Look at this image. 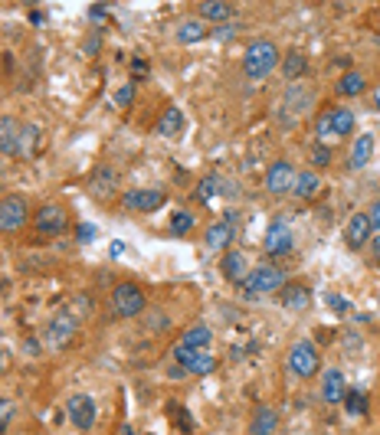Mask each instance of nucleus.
Here are the masks:
<instances>
[{"label": "nucleus", "mask_w": 380, "mask_h": 435, "mask_svg": "<svg viewBox=\"0 0 380 435\" xmlns=\"http://www.w3.org/2000/svg\"><path fill=\"white\" fill-rule=\"evenodd\" d=\"M168 327H170L168 315H161V311H154V308H151V318H148V330H154V334H164Z\"/></svg>", "instance_id": "c9c22d12"}, {"label": "nucleus", "mask_w": 380, "mask_h": 435, "mask_svg": "<svg viewBox=\"0 0 380 435\" xmlns=\"http://www.w3.org/2000/svg\"><path fill=\"white\" fill-rule=\"evenodd\" d=\"M0 151L7 154V157L20 154V125L10 115H4V121H0Z\"/></svg>", "instance_id": "6ab92c4d"}, {"label": "nucleus", "mask_w": 380, "mask_h": 435, "mask_svg": "<svg viewBox=\"0 0 380 435\" xmlns=\"http://www.w3.org/2000/svg\"><path fill=\"white\" fill-rule=\"evenodd\" d=\"M26 223H30V203H26V196L7 194L0 200V229L4 233H16Z\"/></svg>", "instance_id": "423d86ee"}, {"label": "nucleus", "mask_w": 380, "mask_h": 435, "mask_svg": "<svg viewBox=\"0 0 380 435\" xmlns=\"http://www.w3.org/2000/svg\"><path fill=\"white\" fill-rule=\"evenodd\" d=\"M374 157V135H361L354 137V145H351V154H348V167L351 170H361L367 167Z\"/></svg>", "instance_id": "dca6fc26"}, {"label": "nucleus", "mask_w": 380, "mask_h": 435, "mask_svg": "<svg viewBox=\"0 0 380 435\" xmlns=\"http://www.w3.org/2000/svg\"><path fill=\"white\" fill-rule=\"evenodd\" d=\"M217 370V357L207 354V350H197V357L190 360V367H187V373H197V377H207V373Z\"/></svg>", "instance_id": "7c9ffc66"}, {"label": "nucleus", "mask_w": 380, "mask_h": 435, "mask_svg": "<svg viewBox=\"0 0 380 435\" xmlns=\"http://www.w3.org/2000/svg\"><path fill=\"white\" fill-rule=\"evenodd\" d=\"M289 367L295 377L312 379L318 370H322V357H318V347L312 340H295L289 350Z\"/></svg>", "instance_id": "39448f33"}, {"label": "nucleus", "mask_w": 380, "mask_h": 435, "mask_svg": "<svg viewBox=\"0 0 380 435\" xmlns=\"http://www.w3.org/2000/svg\"><path fill=\"white\" fill-rule=\"evenodd\" d=\"M220 190H230L227 187V180L220 177V174H207V177L197 184V190H194V196H197V203H210L213 196L220 194Z\"/></svg>", "instance_id": "a878e982"}, {"label": "nucleus", "mask_w": 380, "mask_h": 435, "mask_svg": "<svg viewBox=\"0 0 380 435\" xmlns=\"http://www.w3.org/2000/svg\"><path fill=\"white\" fill-rule=\"evenodd\" d=\"M279 301H282V308H289V311H302V308L312 305V291H308L305 285L289 282L282 291H279Z\"/></svg>", "instance_id": "a211bd4d"}, {"label": "nucleus", "mask_w": 380, "mask_h": 435, "mask_svg": "<svg viewBox=\"0 0 380 435\" xmlns=\"http://www.w3.org/2000/svg\"><path fill=\"white\" fill-rule=\"evenodd\" d=\"M131 69H135V75H148V63H145V59H131Z\"/></svg>", "instance_id": "49530a36"}, {"label": "nucleus", "mask_w": 380, "mask_h": 435, "mask_svg": "<svg viewBox=\"0 0 380 435\" xmlns=\"http://www.w3.org/2000/svg\"><path fill=\"white\" fill-rule=\"evenodd\" d=\"M131 102H135V85L128 82V85H122V89L115 92V105H118V108H128Z\"/></svg>", "instance_id": "e433bc0d"}, {"label": "nucleus", "mask_w": 380, "mask_h": 435, "mask_svg": "<svg viewBox=\"0 0 380 435\" xmlns=\"http://www.w3.org/2000/svg\"><path fill=\"white\" fill-rule=\"evenodd\" d=\"M76 330H79V318H76L73 311H59L46 327V344L53 347V350H66V347L76 340Z\"/></svg>", "instance_id": "0eeeda50"}, {"label": "nucleus", "mask_w": 380, "mask_h": 435, "mask_svg": "<svg viewBox=\"0 0 380 435\" xmlns=\"http://www.w3.org/2000/svg\"><path fill=\"white\" fill-rule=\"evenodd\" d=\"M69 226H73V219H69L66 206H59V203H46V206H40L33 213V229L40 236H46V239L69 233Z\"/></svg>", "instance_id": "20e7f679"}, {"label": "nucleus", "mask_w": 380, "mask_h": 435, "mask_svg": "<svg viewBox=\"0 0 380 435\" xmlns=\"http://www.w3.org/2000/svg\"><path fill=\"white\" fill-rule=\"evenodd\" d=\"M364 89H367V79L357 73V69H348V73L338 79V95H344V98L364 95Z\"/></svg>", "instance_id": "393cba45"}, {"label": "nucleus", "mask_w": 380, "mask_h": 435, "mask_svg": "<svg viewBox=\"0 0 380 435\" xmlns=\"http://www.w3.org/2000/svg\"><path fill=\"white\" fill-rule=\"evenodd\" d=\"M203 40H207V23L203 20H184L178 26V43H184V46H194V43Z\"/></svg>", "instance_id": "bb28decb"}, {"label": "nucleus", "mask_w": 380, "mask_h": 435, "mask_svg": "<svg viewBox=\"0 0 380 435\" xmlns=\"http://www.w3.org/2000/svg\"><path fill=\"white\" fill-rule=\"evenodd\" d=\"M328 308H332L334 315H348V311H351L348 298H341V295H328Z\"/></svg>", "instance_id": "4c0bfd02"}, {"label": "nucleus", "mask_w": 380, "mask_h": 435, "mask_svg": "<svg viewBox=\"0 0 380 435\" xmlns=\"http://www.w3.org/2000/svg\"><path fill=\"white\" fill-rule=\"evenodd\" d=\"M220 272H223V278L233 285H246V278H250V262H246L243 252H223V258H220Z\"/></svg>", "instance_id": "f8f14e48"}, {"label": "nucleus", "mask_w": 380, "mask_h": 435, "mask_svg": "<svg viewBox=\"0 0 380 435\" xmlns=\"http://www.w3.org/2000/svg\"><path fill=\"white\" fill-rule=\"evenodd\" d=\"M344 396H348V383H344V373L341 370H324L322 373V399L328 406H338L344 403Z\"/></svg>", "instance_id": "ddd939ff"}, {"label": "nucleus", "mask_w": 380, "mask_h": 435, "mask_svg": "<svg viewBox=\"0 0 380 435\" xmlns=\"http://www.w3.org/2000/svg\"><path fill=\"white\" fill-rule=\"evenodd\" d=\"M10 419H14V403L4 399V403H0V429H4V432L10 429Z\"/></svg>", "instance_id": "58836bf2"}, {"label": "nucleus", "mask_w": 380, "mask_h": 435, "mask_svg": "<svg viewBox=\"0 0 380 435\" xmlns=\"http://www.w3.org/2000/svg\"><path fill=\"white\" fill-rule=\"evenodd\" d=\"M233 36H236V26H233V23L220 26V30L213 33V40H217V43H227V40H233Z\"/></svg>", "instance_id": "ea45409f"}, {"label": "nucleus", "mask_w": 380, "mask_h": 435, "mask_svg": "<svg viewBox=\"0 0 380 435\" xmlns=\"http://www.w3.org/2000/svg\"><path fill=\"white\" fill-rule=\"evenodd\" d=\"M118 435H135V429H131V426H125V429H122V432H118Z\"/></svg>", "instance_id": "09e8293b"}, {"label": "nucleus", "mask_w": 380, "mask_h": 435, "mask_svg": "<svg viewBox=\"0 0 380 435\" xmlns=\"http://www.w3.org/2000/svg\"><path fill=\"white\" fill-rule=\"evenodd\" d=\"M89 14H92V20H102V16H106V7H92Z\"/></svg>", "instance_id": "de8ad7c7"}, {"label": "nucleus", "mask_w": 380, "mask_h": 435, "mask_svg": "<svg viewBox=\"0 0 380 435\" xmlns=\"http://www.w3.org/2000/svg\"><path fill=\"white\" fill-rule=\"evenodd\" d=\"M96 239V226L92 223H79V242H92Z\"/></svg>", "instance_id": "a19ab883"}, {"label": "nucleus", "mask_w": 380, "mask_h": 435, "mask_svg": "<svg viewBox=\"0 0 380 435\" xmlns=\"http://www.w3.org/2000/svg\"><path fill=\"white\" fill-rule=\"evenodd\" d=\"M112 308L118 318H138L148 311V295L138 282H118L112 288Z\"/></svg>", "instance_id": "f03ea898"}, {"label": "nucleus", "mask_w": 380, "mask_h": 435, "mask_svg": "<svg viewBox=\"0 0 380 435\" xmlns=\"http://www.w3.org/2000/svg\"><path fill=\"white\" fill-rule=\"evenodd\" d=\"M275 65H279V46H275L272 40H256L246 46L243 73L250 75V79H266Z\"/></svg>", "instance_id": "f257e3e1"}, {"label": "nucleus", "mask_w": 380, "mask_h": 435, "mask_svg": "<svg viewBox=\"0 0 380 435\" xmlns=\"http://www.w3.org/2000/svg\"><path fill=\"white\" fill-rule=\"evenodd\" d=\"M275 429H279V412H275L272 406H259L256 416H252L250 432L252 435H275Z\"/></svg>", "instance_id": "412c9836"}, {"label": "nucleus", "mask_w": 380, "mask_h": 435, "mask_svg": "<svg viewBox=\"0 0 380 435\" xmlns=\"http://www.w3.org/2000/svg\"><path fill=\"white\" fill-rule=\"evenodd\" d=\"M30 23L33 26H43V23H46V14H43V10H30Z\"/></svg>", "instance_id": "a18cd8bd"}, {"label": "nucleus", "mask_w": 380, "mask_h": 435, "mask_svg": "<svg viewBox=\"0 0 380 435\" xmlns=\"http://www.w3.org/2000/svg\"><path fill=\"white\" fill-rule=\"evenodd\" d=\"M344 409L351 412V416H364L367 412V396L361 393V389H348V396H344Z\"/></svg>", "instance_id": "473e14b6"}, {"label": "nucleus", "mask_w": 380, "mask_h": 435, "mask_svg": "<svg viewBox=\"0 0 380 435\" xmlns=\"http://www.w3.org/2000/svg\"><path fill=\"white\" fill-rule=\"evenodd\" d=\"M36 147H40V128H36L33 121H24V125H20V154H24V157H33Z\"/></svg>", "instance_id": "c85d7f7f"}, {"label": "nucleus", "mask_w": 380, "mask_h": 435, "mask_svg": "<svg viewBox=\"0 0 380 435\" xmlns=\"http://www.w3.org/2000/svg\"><path fill=\"white\" fill-rule=\"evenodd\" d=\"M190 229H194V213L178 210L174 216H170V233H174V236H187Z\"/></svg>", "instance_id": "72a5a7b5"}, {"label": "nucleus", "mask_w": 380, "mask_h": 435, "mask_svg": "<svg viewBox=\"0 0 380 435\" xmlns=\"http://www.w3.org/2000/svg\"><path fill=\"white\" fill-rule=\"evenodd\" d=\"M168 416H170V422H174V426H180V432H184V435L194 432V419H190V412H187L184 406L168 403Z\"/></svg>", "instance_id": "2f4dec72"}, {"label": "nucleus", "mask_w": 380, "mask_h": 435, "mask_svg": "<svg viewBox=\"0 0 380 435\" xmlns=\"http://www.w3.org/2000/svg\"><path fill=\"white\" fill-rule=\"evenodd\" d=\"M230 239H233V226H230V223L207 226V236H203V242H207V249H210V252L230 249Z\"/></svg>", "instance_id": "aec40b11"}, {"label": "nucleus", "mask_w": 380, "mask_h": 435, "mask_svg": "<svg viewBox=\"0 0 380 435\" xmlns=\"http://www.w3.org/2000/svg\"><path fill=\"white\" fill-rule=\"evenodd\" d=\"M115 187H118V174L112 167H98L89 177V194L98 196V200H108L115 194Z\"/></svg>", "instance_id": "2eb2a0df"}, {"label": "nucleus", "mask_w": 380, "mask_h": 435, "mask_svg": "<svg viewBox=\"0 0 380 435\" xmlns=\"http://www.w3.org/2000/svg\"><path fill=\"white\" fill-rule=\"evenodd\" d=\"M374 249H377V262H380V239H377V246H374Z\"/></svg>", "instance_id": "3c124183"}, {"label": "nucleus", "mask_w": 380, "mask_h": 435, "mask_svg": "<svg viewBox=\"0 0 380 435\" xmlns=\"http://www.w3.org/2000/svg\"><path fill=\"white\" fill-rule=\"evenodd\" d=\"M374 105H377V108H380V89H377V92H374Z\"/></svg>", "instance_id": "8fccbe9b"}, {"label": "nucleus", "mask_w": 380, "mask_h": 435, "mask_svg": "<svg viewBox=\"0 0 380 435\" xmlns=\"http://www.w3.org/2000/svg\"><path fill=\"white\" fill-rule=\"evenodd\" d=\"M266 252L269 256H285V252H292V246H295V239H292V229L282 223V219H275L272 226H269L266 233Z\"/></svg>", "instance_id": "4468645a"}, {"label": "nucleus", "mask_w": 380, "mask_h": 435, "mask_svg": "<svg viewBox=\"0 0 380 435\" xmlns=\"http://www.w3.org/2000/svg\"><path fill=\"white\" fill-rule=\"evenodd\" d=\"M180 125H184V115H180V108H164V115H161V121H158V135H164V137H174L180 131Z\"/></svg>", "instance_id": "c756f323"}, {"label": "nucleus", "mask_w": 380, "mask_h": 435, "mask_svg": "<svg viewBox=\"0 0 380 435\" xmlns=\"http://www.w3.org/2000/svg\"><path fill=\"white\" fill-rule=\"evenodd\" d=\"M371 226H374V233H380V200H374V206H371Z\"/></svg>", "instance_id": "79ce46f5"}, {"label": "nucleus", "mask_w": 380, "mask_h": 435, "mask_svg": "<svg viewBox=\"0 0 380 435\" xmlns=\"http://www.w3.org/2000/svg\"><path fill=\"white\" fill-rule=\"evenodd\" d=\"M96 399L92 396H69V403H66V416H69V422H73L79 432H89L92 426H96Z\"/></svg>", "instance_id": "6e6552de"}, {"label": "nucleus", "mask_w": 380, "mask_h": 435, "mask_svg": "<svg viewBox=\"0 0 380 435\" xmlns=\"http://www.w3.org/2000/svg\"><path fill=\"white\" fill-rule=\"evenodd\" d=\"M200 16H203V20H210V23L227 26L230 20L236 16V7H233V4H223V0H203V4H200Z\"/></svg>", "instance_id": "f3484780"}, {"label": "nucleus", "mask_w": 380, "mask_h": 435, "mask_svg": "<svg viewBox=\"0 0 380 435\" xmlns=\"http://www.w3.org/2000/svg\"><path fill=\"white\" fill-rule=\"evenodd\" d=\"M318 187H322V177H318V170H302L299 177H295V187H292V194L295 200H312L318 194Z\"/></svg>", "instance_id": "5701e85b"}, {"label": "nucleus", "mask_w": 380, "mask_h": 435, "mask_svg": "<svg viewBox=\"0 0 380 435\" xmlns=\"http://www.w3.org/2000/svg\"><path fill=\"white\" fill-rule=\"evenodd\" d=\"M285 272L279 266H272V262H262V266H256L250 272V278H246L243 291L250 295V298H256V295H269V291H282L285 288Z\"/></svg>", "instance_id": "7ed1b4c3"}, {"label": "nucleus", "mask_w": 380, "mask_h": 435, "mask_svg": "<svg viewBox=\"0 0 380 435\" xmlns=\"http://www.w3.org/2000/svg\"><path fill=\"white\" fill-rule=\"evenodd\" d=\"M213 340V330L207 327V324H190V327L180 334V344L190 347V350H207Z\"/></svg>", "instance_id": "4be33fe9"}, {"label": "nucleus", "mask_w": 380, "mask_h": 435, "mask_svg": "<svg viewBox=\"0 0 380 435\" xmlns=\"http://www.w3.org/2000/svg\"><path fill=\"white\" fill-rule=\"evenodd\" d=\"M354 131V112L351 108H332V137H348Z\"/></svg>", "instance_id": "cd10ccee"}, {"label": "nucleus", "mask_w": 380, "mask_h": 435, "mask_svg": "<svg viewBox=\"0 0 380 435\" xmlns=\"http://www.w3.org/2000/svg\"><path fill=\"white\" fill-rule=\"evenodd\" d=\"M40 350H43V347L36 344V340H24V354H30V357H40Z\"/></svg>", "instance_id": "37998d69"}, {"label": "nucleus", "mask_w": 380, "mask_h": 435, "mask_svg": "<svg viewBox=\"0 0 380 435\" xmlns=\"http://www.w3.org/2000/svg\"><path fill=\"white\" fill-rule=\"evenodd\" d=\"M328 164H332V147L324 145V141H318V145L312 147V170L328 167Z\"/></svg>", "instance_id": "f704fd0d"}, {"label": "nucleus", "mask_w": 380, "mask_h": 435, "mask_svg": "<svg viewBox=\"0 0 380 435\" xmlns=\"http://www.w3.org/2000/svg\"><path fill=\"white\" fill-rule=\"evenodd\" d=\"M295 167H292L289 161H275L272 167L266 170V190L272 196H285V194H292V187H295Z\"/></svg>", "instance_id": "1a4fd4ad"}, {"label": "nucleus", "mask_w": 380, "mask_h": 435, "mask_svg": "<svg viewBox=\"0 0 380 435\" xmlns=\"http://www.w3.org/2000/svg\"><path fill=\"white\" fill-rule=\"evenodd\" d=\"M308 73V56L305 53H299V49H289L282 56V75L289 82H295V79H302V75Z\"/></svg>", "instance_id": "b1692460"}, {"label": "nucleus", "mask_w": 380, "mask_h": 435, "mask_svg": "<svg viewBox=\"0 0 380 435\" xmlns=\"http://www.w3.org/2000/svg\"><path fill=\"white\" fill-rule=\"evenodd\" d=\"M108 252H112V258H122L128 249H125V242H118V239H115L112 246H108Z\"/></svg>", "instance_id": "c03bdc74"}, {"label": "nucleus", "mask_w": 380, "mask_h": 435, "mask_svg": "<svg viewBox=\"0 0 380 435\" xmlns=\"http://www.w3.org/2000/svg\"><path fill=\"white\" fill-rule=\"evenodd\" d=\"M374 236V226H371V216L367 213H351L348 226H344V242L351 249H364L367 242Z\"/></svg>", "instance_id": "9b49d317"}, {"label": "nucleus", "mask_w": 380, "mask_h": 435, "mask_svg": "<svg viewBox=\"0 0 380 435\" xmlns=\"http://www.w3.org/2000/svg\"><path fill=\"white\" fill-rule=\"evenodd\" d=\"M122 203L131 213H154L164 206V194L161 190H125Z\"/></svg>", "instance_id": "9d476101"}]
</instances>
